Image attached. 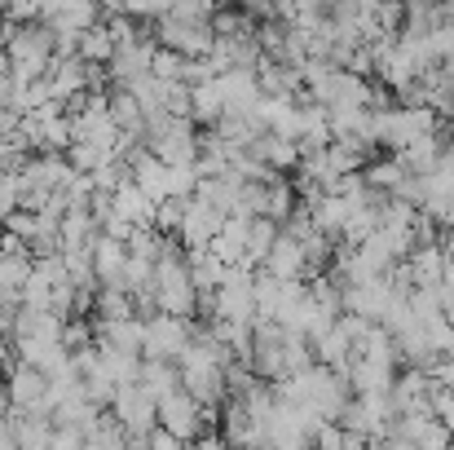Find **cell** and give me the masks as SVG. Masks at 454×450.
<instances>
[{"mask_svg":"<svg viewBox=\"0 0 454 450\" xmlns=\"http://www.w3.org/2000/svg\"><path fill=\"white\" fill-rule=\"evenodd\" d=\"M151 296L159 313H172V318H190L199 313V288L190 279V265L185 257H172V261H159L151 279Z\"/></svg>","mask_w":454,"mask_h":450,"instance_id":"obj_1","label":"cell"},{"mask_svg":"<svg viewBox=\"0 0 454 450\" xmlns=\"http://www.w3.org/2000/svg\"><path fill=\"white\" fill-rule=\"evenodd\" d=\"M151 40H154V49H168V53H176V58H185V62L212 58V44H216L212 22H185V18H172V13L154 18Z\"/></svg>","mask_w":454,"mask_h":450,"instance_id":"obj_2","label":"cell"},{"mask_svg":"<svg viewBox=\"0 0 454 450\" xmlns=\"http://www.w3.org/2000/svg\"><path fill=\"white\" fill-rule=\"evenodd\" d=\"M106 411H111V420H115V424L129 433L133 450H142L146 433H151L154 424H159V402H154L142 384H120Z\"/></svg>","mask_w":454,"mask_h":450,"instance_id":"obj_3","label":"cell"},{"mask_svg":"<svg viewBox=\"0 0 454 450\" xmlns=\"http://www.w3.org/2000/svg\"><path fill=\"white\" fill-rule=\"evenodd\" d=\"M194 322L190 318H172V313H151L142 318V358L151 362H176L190 349Z\"/></svg>","mask_w":454,"mask_h":450,"instance_id":"obj_4","label":"cell"},{"mask_svg":"<svg viewBox=\"0 0 454 450\" xmlns=\"http://www.w3.org/2000/svg\"><path fill=\"white\" fill-rule=\"evenodd\" d=\"M4 389H9V407H13L18 415H53V380H49L40 367L13 362Z\"/></svg>","mask_w":454,"mask_h":450,"instance_id":"obj_5","label":"cell"},{"mask_svg":"<svg viewBox=\"0 0 454 450\" xmlns=\"http://www.w3.org/2000/svg\"><path fill=\"white\" fill-rule=\"evenodd\" d=\"M207 424H212V411H203L185 389H176V393H168V398L159 402V429L172 433V438L185 442V446H194V442L207 433Z\"/></svg>","mask_w":454,"mask_h":450,"instance_id":"obj_6","label":"cell"},{"mask_svg":"<svg viewBox=\"0 0 454 450\" xmlns=\"http://www.w3.org/2000/svg\"><path fill=\"white\" fill-rule=\"evenodd\" d=\"M212 318H221V322H243V327L256 322V296H252V270H247V265L230 270L225 283L212 292Z\"/></svg>","mask_w":454,"mask_h":450,"instance_id":"obj_7","label":"cell"},{"mask_svg":"<svg viewBox=\"0 0 454 450\" xmlns=\"http://www.w3.org/2000/svg\"><path fill=\"white\" fill-rule=\"evenodd\" d=\"M221 221H225V212H216L207 199H199V194H190L185 199V208H181V221H176V243L185 248V252H203L212 239H216V230H221Z\"/></svg>","mask_w":454,"mask_h":450,"instance_id":"obj_8","label":"cell"},{"mask_svg":"<svg viewBox=\"0 0 454 450\" xmlns=\"http://www.w3.org/2000/svg\"><path fill=\"white\" fill-rule=\"evenodd\" d=\"M146 150L159 154L168 168H190V163L199 159V124H194L190 115H172L168 133H163V138H154Z\"/></svg>","mask_w":454,"mask_h":450,"instance_id":"obj_9","label":"cell"},{"mask_svg":"<svg viewBox=\"0 0 454 450\" xmlns=\"http://www.w3.org/2000/svg\"><path fill=\"white\" fill-rule=\"evenodd\" d=\"M40 18L53 27V36H80L84 27L102 22L98 0H40Z\"/></svg>","mask_w":454,"mask_h":450,"instance_id":"obj_10","label":"cell"},{"mask_svg":"<svg viewBox=\"0 0 454 450\" xmlns=\"http://www.w3.org/2000/svg\"><path fill=\"white\" fill-rule=\"evenodd\" d=\"M93 279H98V288L129 292V248H124V239L98 234V243H93Z\"/></svg>","mask_w":454,"mask_h":450,"instance_id":"obj_11","label":"cell"},{"mask_svg":"<svg viewBox=\"0 0 454 450\" xmlns=\"http://www.w3.org/2000/svg\"><path fill=\"white\" fill-rule=\"evenodd\" d=\"M151 62L154 40H129V44H115V53L102 71H106V84H133V80L151 75Z\"/></svg>","mask_w":454,"mask_h":450,"instance_id":"obj_12","label":"cell"},{"mask_svg":"<svg viewBox=\"0 0 454 450\" xmlns=\"http://www.w3.org/2000/svg\"><path fill=\"white\" fill-rule=\"evenodd\" d=\"M102 98H106V115H111L115 133H120L124 142H142L146 111H142V102L133 98V89H124V84H111V89H102Z\"/></svg>","mask_w":454,"mask_h":450,"instance_id":"obj_13","label":"cell"},{"mask_svg":"<svg viewBox=\"0 0 454 450\" xmlns=\"http://www.w3.org/2000/svg\"><path fill=\"white\" fill-rule=\"evenodd\" d=\"M207 252L221 261V265H230V270H239V265H247V217H225L221 221V230H216V239L207 243Z\"/></svg>","mask_w":454,"mask_h":450,"instance_id":"obj_14","label":"cell"},{"mask_svg":"<svg viewBox=\"0 0 454 450\" xmlns=\"http://www.w3.org/2000/svg\"><path fill=\"white\" fill-rule=\"evenodd\" d=\"M256 84H261V98H301L304 93L301 71L287 67V62H274V58H261Z\"/></svg>","mask_w":454,"mask_h":450,"instance_id":"obj_15","label":"cell"},{"mask_svg":"<svg viewBox=\"0 0 454 450\" xmlns=\"http://www.w3.org/2000/svg\"><path fill=\"white\" fill-rule=\"evenodd\" d=\"M106 208H111L124 225H133V230H142V225L154 221V203L133 186V181H124L120 190H111V194H106Z\"/></svg>","mask_w":454,"mask_h":450,"instance_id":"obj_16","label":"cell"},{"mask_svg":"<svg viewBox=\"0 0 454 450\" xmlns=\"http://www.w3.org/2000/svg\"><path fill=\"white\" fill-rule=\"evenodd\" d=\"M216 89H221V98H225V111H256V107H261L256 71H221V75H216Z\"/></svg>","mask_w":454,"mask_h":450,"instance_id":"obj_17","label":"cell"},{"mask_svg":"<svg viewBox=\"0 0 454 450\" xmlns=\"http://www.w3.org/2000/svg\"><path fill=\"white\" fill-rule=\"evenodd\" d=\"M261 270H265V274H274V279H283V283H296V279H304V252H301V243H296V239H287V234L278 230V239H274V248L265 252Z\"/></svg>","mask_w":454,"mask_h":450,"instance_id":"obj_18","label":"cell"},{"mask_svg":"<svg viewBox=\"0 0 454 450\" xmlns=\"http://www.w3.org/2000/svg\"><path fill=\"white\" fill-rule=\"evenodd\" d=\"M93 340H98V344H111V349H120V353L142 358V318H115V322L93 318Z\"/></svg>","mask_w":454,"mask_h":450,"instance_id":"obj_19","label":"cell"},{"mask_svg":"<svg viewBox=\"0 0 454 450\" xmlns=\"http://www.w3.org/2000/svg\"><path fill=\"white\" fill-rule=\"evenodd\" d=\"M247 154H256L261 163H270L274 172H296V163H301V150H296V142H287V138H278V133H261L252 146H243Z\"/></svg>","mask_w":454,"mask_h":450,"instance_id":"obj_20","label":"cell"},{"mask_svg":"<svg viewBox=\"0 0 454 450\" xmlns=\"http://www.w3.org/2000/svg\"><path fill=\"white\" fill-rule=\"evenodd\" d=\"M212 133H216L221 142H230V146H252V142L265 133V124H261L256 111H225V115L212 124Z\"/></svg>","mask_w":454,"mask_h":450,"instance_id":"obj_21","label":"cell"},{"mask_svg":"<svg viewBox=\"0 0 454 450\" xmlns=\"http://www.w3.org/2000/svg\"><path fill=\"white\" fill-rule=\"evenodd\" d=\"M58 234H62V252H93L98 243V217L93 212H62L58 221Z\"/></svg>","mask_w":454,"mask_h":450,"instance_id":"obj_22","label":"cell"},{"mask_svg":"<svg viewBox=\"0 0 454 450\" xmlns=\"http://www.w3.org/2000/svg\"><path fill=\"white\" fill-rule=\"evenodd\" d=\"M437 159H442V133H437V129L424 133V138H415L406 150H397V163H402L411 177H428V172H437Z\"/></svg>","mask_w":454,"mask_h":450,"instance_id":"obj_23","label":"cell"},{"mask_svg":"<svg viewBox=\"0 0 454 450\" xmlns=\"http://www.w3.org/2000/svg\"><path fill=\"white\" fill-rule=\"evenodd\" d=\"M406 274H411V288H437L446 279V257L442 248H415L406 261Z\"/></svg>","mask_w":454,"mask_h":450,"instance_id":"obj_24","label":"cell"},{"mask_svg":"<svg viewBox=\"0 0 454 450\" xmlns=\"http://www.w3.org/2000/svg\"><path fill=\"white\" fill-rule=\"evenodd\" d=\"M137 384L151 393L154 402H163L168 393H176V389H181V371H176V362H151V358H142Z\"/></svg>","mask_w":454,"mask_h":450,"instance_id":"obj_25","label":"cell"},{"mask_svg":"<svg viewBox=\"0 0 454 450\" xmlns=\"http://www.w3.org/2000/svg\"><path fill=\"white\" fill-rule=\"evenodd\" d=\"M221 115H225V98H221L216 80H207V84H190V120L203 124V129H212Z\"/></svg>","mask_w":454,"mask_h":450,"instance_id":"obj_26","label":"cell"},{"mask_svg":"<svg viewBox=\"0 0 454 450\" xmlns=\"http://www.w3.org/2000/svg\"><path fill=\"white\" fill-rule=\"evenodd\" d=\"M111 53H115V40H111L106 22H93V27H84V31L75 36V58H84V62H93V67H106Z\"/></svg>","mask_w":454,"mask_h":450,"instance_id":"obj_27","label":"cell"},{"mask_svg":"<svg viewBox=\"0 0 454 450\" xmlns=\"http://www.w3.org/2000/svg\"><path fill=\"white\" fill-rule=\"evenodd\" d=\"M411 172L397 163V154H384V159H371L366 168H362V181L375 190V194H393L402 181H406Z\"/></svg>","mask_w":454,"mask_h":450,"instance_id":"obj_28","label":"cell"},{"mask_svg":"<svg viewBox=\"0 0 454 450\" xmlns=\"http://www.w3.org/2000/svg\"><path fill=\"white\" fill-rule=\"evenodd\" d=\"M185 265H190V279H194L199 292H216L225 283V274H230V265H221L207 248L203 252H185Z\"/></svg>","mask_w":454,"mask_h":450,"instance_id":"obj_29","label":"cell"},{"mask_svg":"<svg viewBox=\"0 0 454 450\" xmlns=\"http://www.w3.org/2000/svg\"><path fill=\"white\" fill-rule=\"evenodd\" d=\"M278 239V221L270 217H247V270H256L265 261V252L274 248Z\"/></svg>","mask_w":454,"mask_h":450,"instance_id":"obj_30","label":"cell"},{"mask_svg":"<svg viewBox=\"0 0 454 450\" xmlns=\"http://www.w3.org/2000/svg\"><path fill=\"white\" fill-rule=\"evenodd\" d=\"M35 230H40V212L18 208V212H9V217H4V234H13V239H18V243H27V248H31Z\"/></svg>","mask_w":454,"mask_h":450,"instance_id":"obj_31","label":"cell"},{"mask_svg":"<svg viewBox=\"0 0 454 450\" xmlns=\"http://www.w3.org/2000/svg\"><path fill=\"white\" fill-rule=\"evenodd\" d=\"M9 212H18V172H0V225Z\"/></svg>","mask_w":454,"mask_h":450,"instance_id":"obj_32","label":"cell"},{"mask_svg":"<svg viewBox=\"0 0 454 450\" xmlns=\"http://www.w3.org/2000/svg\"><path fill=\"white\" fill-rule=\"evenodd\" d=\"M142 450H190L185 442H176L172 433H163L159 424H154L151 433H146V442H142Z\"/></svg>","mask_w":454,"mask_h":450,"instance_id":"obj_33","label":"cell"},{"mask_svg":"<svg viewBox=\"0 0 454 450\" xmlns=\"http://www.w3.org/2000/svg\"><path fill=\"white\" fill-rule=\"evenodd\" d=\"M234 9H243L252 18H270L274 13V0H234Z\"/></svg>","mask_w":454,"mask_h":450,"instance_id":"obj_34","label":"cell"},{"mask_svg":"<svg viewBox=\"0 0 454 450\" xmlns=\"http://www.w3.org/2000/svg\"><path fill=\"white\" fill-rule=\"evenodd\" d=\"M190 450H234V446H230L221 433H203V438H199V442H194Z\"/></svg>","mask_w":454,"mask_h":450,"instance_id":"obj_35","label":"cell"},{"mask_svg":"<svg viewBox=\"0 0 454 450\" xmlns=\"http://www.w3.org/2000/svg\"><path fill=\"white\" fill-rule=\"evenodd\" d=\"M348 450H380L375 438H348Z\"/></svg>","mask_w":454,"mask_h":450,"instance_id":"obj_36","label":"cell"},{"mask_svg":"<svg viewBox=\"0 0 454 450\" xmlns=\"http://www.w3.org/2000/svg\"><path fill=\"white\" fill-rule=\"evenodd\" d=\"M380 450H419V446H411V442H402V438H384Z\"/></svg>","mask_w":454,"mask_h":450,"instance_id":"obj_37","label":"cell"},{"mask_svg":"<svg viewBox=\"0 0 454 450\" xmlns=\"http://www.w3.org/2000/svg\"><path fill=\"white\" fill-rule=\"evenodd\" d=\"M9 358H13V340H9V336H4V331H0V367H4V362H9Z\"/></svg>","mask_w":454,"mask_h":450,"instance_id":"obj_38","label":"cell"},{"mask_svg":"<svg viewBox=\"0 0 454 450\" xmlns=\"http://www.w3.org/2000/svg\"><path fill=\"white\" fill-rule=\"evenodd\" d=\"M9 415H13V407H9V389H4V384H0V424H4V420H9Z\"/></svg>","mask_w":454,"mask_h":450,"instance_id":"obj_39","label":"cell"},{"mask_svg":"<svg viewBox=\"0 0 454 450\" xmlns=\"http://www.w3.org/2000/svg\"><path fill=\"white\" fill-rule=\"evenodd\" d=\"M102 13H124V0H98Z\"/></svg>","mask_w":454,"mask_h":450,"instance_id":"obj_40","label":"cell"},{"mask_svg":"<svg viewBox=\"0 0 454 450\" xmlns=\"http://www.w3.org/2000/svg\"><path fill=\"white\" fill-rule=\"evenodd\" d=\"M446 288H454V261H446V279H442Z\"/></svg>","mask_w":454,"mask_h":450,"instance_id":"obj_41","label":"cell"},{"mask_svg":"<svg viewBox=\"0 0 454 450\" xmlns=\"http://www.w3.org/2000/svg\"><path fill=\"white\" fill-rule=\"evenodd\" d=\"M402 4H415V0H402Z\"/></svg>","mask_w":454,"mask_h":450,"instance_id":"obj_42","label":"cell"},{"mask_svg":"<svg viewBox=\"0 0 454 450\" xmlns=\"http://www.w3.org/2000/svg\"><path fill=\"white\" fill-rule=\"evenodd\" d=\"M0 13H4V4H0Z\"/></svg>","mask_w":454,"mask_h":450,"instance_id":"obj_43","label":"cell"}]
</instances>
